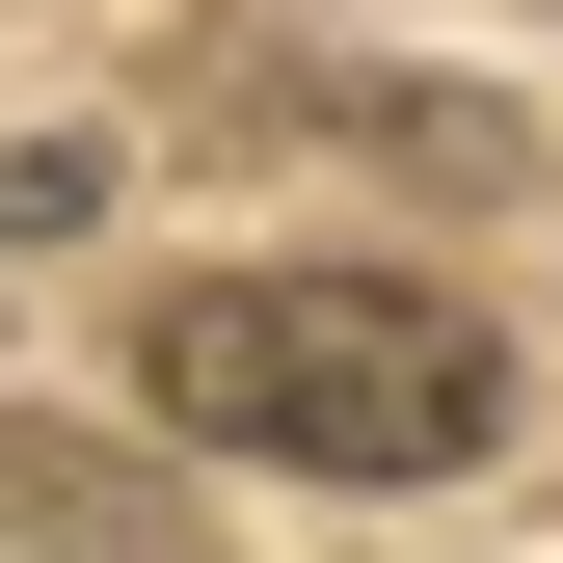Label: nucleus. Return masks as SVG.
I'll return each mask as SVG.
<instances>
[{"label": "nucleus", "instance_id": "1", "mask_svg": "<svg viewBox=\"0 0 563 563\" xmlns=\"http://www.w3.org/2000/svg\"><path fill=\"white\" fill-rule=\"evenodd\" d=\"M134 376H162V430L296 456V483H456L510 430L483 296H402V268H188V296L134 322Z\"/></svg>", "mask_w": 563, "mask_h": 563}]
</instances>
